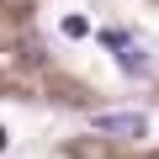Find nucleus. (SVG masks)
<instances>
[{"instance_id": "obj_1", "label": "nucleus", "mask_w": 159, "mask_h": 159, "mask_svg": "<svg viewBox=\"0 0 159 159\" xmlns=\"http://www.w3.org/2000/svg\"><path fill=\"white\" fill-rule=\"evenodd\" d=\"M96 133H106V138H148V117L143 111H96Z\"/></svg>"}, {"instance_id": "obj_2", "label": "nucleus", "mask_w": 159, "mask_h": 159, "mask_svg": "<svg viewBox=\"0 0 159 159\" xmlns=\"http://www.w3.org/2000/svg\"><path fill=\"white\" fill-rule=\"evenodd\" d=\"M106 43L117 48V64H122L127 74H143V69H148V58H143V48H138V43H127L122 32H106Z\"/></svg>"}, {"instance_id": "obj_3", "label": "nucleus", "mask_w": 159, "mask_h": 159, "mask_svg": "<svg viewBox=\"0 0 159 159\" xmlns=\"http://www.w3.org/2000/svg\"><path fill=\"white\" fill-rule=\"evenodd\" d=\"M58 32L80 43V37H90V21H85V16H64V21H58Z\"/></svg>"}, {"instance_id": "obj_4", "label": "nucleus", "mask_w": 159, "mask_h": 159, "mask_svg": "<svg viewBox=\"0 0 159 159\" xmlns=\"http://www.w3.org/2000/svg\"><path fill=\"white\" fill-rule=\"evenodd\" d=\"M6 143H11V133H6V127H0V148H6Z\"/></svg>"}, {"instance_id": "obj_5", "label": "nucleus", "mask_w": 159, "mask_h": 159, "mask_svg": "<svg viewBox=\"0 0 159 159\" xmlns=\"http://www.w3.org/2000/svg\"><path fill=\"white\" fill-rule=\"evenodd\" d=\"M148 159H159V154H148Z\"/></svg>"}]
</instances>
